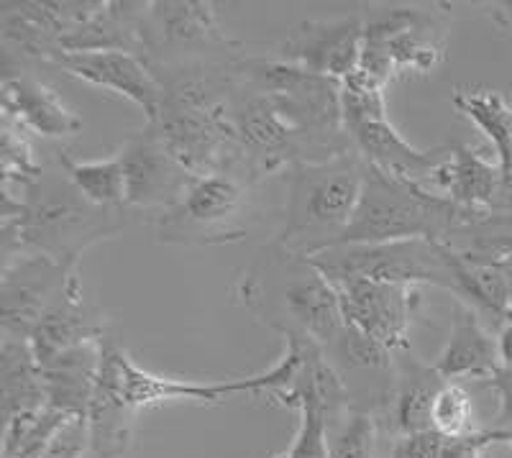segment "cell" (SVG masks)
<instances>
[{
  "instance_id": "cell-1",
  "label": "cell",
  "mask_w": 512,
  "mask_h": 458,
  "mask_svg": "<svg viewBox=\"0 0 512 458\" xmlns=\"http://www.w3.org/2000/svg\"><path fill=\"white\" fill-rule=\"evenodd\" d=\"M126 226L128 208H100L90 203L72 185L59 164L57 151H52L29 187L18 195L3 190V267L24 254H44L64 267H77L90 246L118 236Z\"/></svg>"
},
{
  "instance_id": "cell-2",
  "label": "cell",
  "mask_w": 512,
  "mask_h": 458,
  "mask_svg": "<svg viewBox=\"0 0 512 458\" xmlns=\"http://www.w3.org/2000/svg\"><path fill=\"white\" fill-rule=\"evenodd\" d=\"M239 59L152 70L162 85V103L152 126L195 177L226 172L231 162L228 108L239 80Z\"/></svg>"
},
{
  "instance_id": "cell-3",
  "label": "cell",
  "mask_w": 512,
  "mask_h": 458,
  "mask_svg": "<svg viewBox=\"0 0 512 458\" xmlns=\"http://www.w3.org/2000/svg\"><path fill=\"white\" fill-rule=\"evenodd\" d=\"M241 305L282 336H305L326 348L344 328L331 279L280 241L262 246L236 282Z\"/></svg>"
},
{
  "instance_id": "cell-4",
  "label": "cell",
  "mask_w": 512,
  "mask_h": 458,
  "mask_svg": "<svg viewBox=\"0 0 512 458\" xmlns=\"http://www.w3.org/2000/svg\"><path fill=\"white\" fill-rule=\"evenodd\" d=\"M482 213L487 210L464 208L425 185L369 167L354 218L336 246L392 244L410 238L451 246Z\"/></svg>"
},
{
  "instance_id": "cell-5",
  "label": "cell",
  "mask_w": 512,
  "mask_h": 458,
  "mask_svg": "<svg viewBox=\"0 0 512 458\" xmlns=\"http://www.w3.org/2000/svg\"><path fill=\"white\" fill-rule=\"evenodd\" d=\"M367 169L356 151L328 162L295 164L287 172L285 221L274 241L308 259L336 246L354 218Z\"/></svg>"
},
{
  "instance_id": "cell-6",
  "label": "cell",
  "mask_w": 512,
  "mask_h": 458,
  "mask_svg": "<svg viewBox=\"0 0 512 458\" xmlns=\"http://www.w3.org/2000/svg\"><path fill=\"white\" fill-rule=\"evenodd\" d=\"M239 72L251 85L272 95L282 116L305 139L313 162H328L354 151L341 108L344 82L315 75L280 57H251V54L239 59Z\"/></svg>"
},
{
  "instance_id": "cell-7",
  "label": "cell",
  "mask_w": 512,
  "mask_h": 458,
  "mask_svg": "<svg viewBox=\"0 0 512 458\" xmlns=\"http://www.w3.org/2000/svg\"><path fill=\"white\" fill-rule=\"evenodd\" d=\"M446 6H387L364 16L361 72L387 85L397 75H431L446 59Z\"/></svg>"
},
{
  "instance_id": "cell-8",
  "label": "cell",
  "mask_w": 512,
  "mask_h": 458,
  "mask_svg": "<svg viewBox=\"0 0 512 458\" xmlns=\"http://www.w3.org/2000/svg\"><path fill=\"white\" fill-rule=\"evenodd\" d=\"M231 162L226 172L249 185H262L267 177L290 172L295 164H310V149L292 123L280 113L272 95L251 85L239 72L231 108Z\"/></svg>"
},
{
  "instance_id": "cell-9",
  "label": "cell",
  "mask_w": 512,
  "mask_h": 458,
  "mask_svg": "<svg viewBox=\"0 0 512 458\" xmlns=\"http://www.w3.org/2000/svg\"><path fill=\"white\" fill-rule=\"evenodd\" d=\"M251 190L231 172L195 177L185 198L154 218V238L172 246L236 244L249 231Z\"/></svg>"
},
{
  "instance_id": "cell-10",
  "label": "cell",
  "mask_w": 512,
  "mask_h": 458,
  "mask_svg": "<svg viewBox=\"0 0 512 458\" xmlns=\"http://www.w3.org/2000/svg\"><path fill=\"white\" fill-rule=\"evenodd\" d=\"M315 267L331 282L338 279H374L387 285H431L454 290V274L448 264V246L428 238L392 241V244H344L310 256Z\"/></svg>"
},
{
  "instance_id": "cell-11",
  "label": "cell",
  "mask_w": 512,
  "mask_h": 458,
  "mask_svg": "<svg viewBox=\"0 0 512 458\" xmlns=\"http://www.w3.org/2000/svg\"><path fill=\"white\" fill-rule=\"evenodd\" d=\"M244 44L228 39L205 0H154L144 21V62L152 70L192 62L244 57Z\"/></svg>"
},
{
  "instance_id": "cell-12",
  "label": "cell",
  "mask_w": 512,
  "mask_h": 458,
  "mask_svg": "<svg viewBox=\"0 0 512 458\" xmlns=\"http://www.w3.org/2000/svg\"><path fill=\"white\" fill-rule=\"evenodd\" d=\"M103 0H29L0 3L3 70L49 64L62 54L64 39L88 21Z\"/></svg>"
},
{
  "instance_id": "cell-13",
  "label": "cell",
  "mask_w": 512,
  "mask_h": 458,
  "mask_svg": "<svg viewBox=\"0 0 512 458\" xmlns=\"http://www.w3.org/2000/svg\"><path fill=\"white\" fill-rule=\"evenodd\" d=\"M100 346V372L105 382L118 389V395L134 407L136 412L144 407L167 405V402H198V405H223L233 395L254 397V377L228 379V382H182V379L159 377L146 372L136 364L116 333H108Z\"/></svg>"
},
{
  "instance_id": "cell-14",
  "label": "cell",
  "mask_w": 512,
  "mask_h": 458,
  "mask_svg": "<svg viewBox=\"0 0 512 458\" xmlns=\"http://www.w3.org/2000/svg\"><path fill=\"white\" fill-rule=\"evenodd\" d=\"M77 267H64L44 254H24L3 267L0 325L3 336L29 341L41 318L75 285Z\"/></svg>"
},
{
  "instance_id": "cell-15",
  "label": "cell",
  "mask_w": 512,
  "mask_h": 458,
  "mask_svg": "<svg viewBox=\"0 0 512 458\" xmlns=\"http://www.w3.org/2000/svg\"><path fill=\"white\" fill-rule=\"evenodd\" d=\"M333 287L346 325L392 354L410 348V325L420 308L418 287L387 285L361 277L338 279Z\"/></svg>"
},
{
  "instance_id": "cell-16",
  "label": "cell",
  "mask_w": 512,
  "mask_h": 458,
  "mask_svg": "<svg viewBox=\"0 0 512 458\" xmlns=\"http://www.w3.org/2000/svg\"><path fill=\"white\" fill-rule=\"evenodd\" d=\"M118 154L126 172L128 210L139 208L154 210L157 215L164 213L175 208L195 182V174L172 154L152 123L128 136Z\"/></svg>"
},
{
  "instance_id": "cell-17",
  "label": "cell",
  "mask_w": 512,
  "mask_h": 458,
  "mask_svg": "<svg viewBox=\"0 0 512 458\" xmlns=\"http://www.w3.org/2000/svg\"><path fill=\"white\" fill-rule=\"evenodd\" d=\"M323 351H326L328 364L336 369L338 379L344 384L349 407L372 412L382 423L395 395L392 351L374 343L364 333L354 331L351 325H344Z\"/></svg>"
},
{
  "instance_id": "cell-18",
  "label": "cell",
  "mask_w": 512,
  "mask_h": 458,
  "mask_svg": "<svg viewBox=\"0 0 512 458\" xmlns=\"http://www.w3.org/2000/svg\"><path fill=\"white\" fill-rule=\"evenodd\" d=\"M364 16L354 13L333 21H305L280 44L277 57L303 70L344 82L361 67Z\"/></svg>"
},
{
  "instance_id": "cell-19",
  "label": "cell",
  "mask_w": 512,
  "mask_h": 458,
  "mask_svg": "<svg viewBox=\"0 0 512 458\" xmlns=\"http://www.w3.org/2000/svg\"><path fill=\"white\" fill-rule=\"evenodd\" d=\"M346 134H349L354 151L369 167L395 174L402 180L418 182L428 187L436 169L451 154V146H436V149H415L410 141L397 134L387 113L374 116L344 118Z\"/></svg>"
},
{
  "instance_id": "cell-20",
  "label": "cell",
  "mask_w": 512,
  "mask_h": 458,
  "mask_svg": "<svg viewBox=\"0 0 512 458\" xmlns=\"http://www.w3.org/2000/svg\"><path fill=\"white\" fill-rule=\"evenodd\" d=\"M52 67L64 75L77 77L88 85L103 87L121 98L131 100L146 113V123H152L162 103V85L152 67L136 54L126 52H62Z\"/></svg>"
},
{
  "instance_id": "cell-21",
  "label": "cell",
  "mask_w": 512,
  "mask_h": 458,
  "mask_svg": "<svg viewBox=\"0 0 512 458\" xmlns=\"http://www.w3.org/2000/svg\"><path fill=\"white\" fill-rule=\"evenodd\" d=\"M3 118L24 128L26 134L52 141L70 139L82 131L77 113L62 103L47 82L21 67L3 70Z\"/></svg>"
},
{
  "instance_id": "cell-22",
  "label": "cell",
  "mask_w": 512,
  "mask_h": 458,
  "mask_svg": "<svg viewBox=\"0 0 512 458\" xmlns=\"http://www.w3.org/2000/svg\"><path fill=\"white\" fill-rule=\"evenodd\" d=\"M395 359V395L382 420V430H392L397 438L431 430V407L446 379L436 366L425 364L413 348L392 354Z\"/></svg>"
},
{
  "instance_id": "cell-23",
  "label": "cell",
  "mask_w": 512,
  "mask_h": 458,
  "mask_svg": "<svg viewBox=\"0 0 512 458\" xmlns=\"http://www.w3.org/2000/svg\"><path fill=\"white\" fill-rule=\"evenodd\" d=\"M433 366L446 382H456V379H482V382H487L502 366L497 338L489 333L487 325L472 308H466L464 302H454L451 333H448L446 346L433 361Z\"/></svg>"
},
{
  "instance_id": "cell-24",
  "label": "cell",
  "mask_w": 512,
  "mask_h": 458,
  "mask_svg": "<svg viewBox=\"0 0 512 458\" xmlns=\"http://www.w3.org/2000/svg\"><path fill=\"white\" fill-rule=\"evenodd\" d=\"M108 323L98 308L82 300V282L75 279V285L67 295L49 310L41 323L31 333L29 343L39 364L64 354L70 348L85 346V343H100L108 336Z\"/></svg>"
},
{
  "instance_id": "cell-25",
  "label": "cell",
  "mask_w": 512,
  "mask_h": 458,
  "mask_svg": "<svg viewBox=\"0 0 512 458\" xmlns=\"http://www.w3.org/2000/svg\"><path fill=\"white\" fill-rule=\"evenodd\" d=\"M149 3L103 0L98 11L77 26L62 44V52H126L144 57V21Z\"/></svg>"
},
{
  "instance_id": "cell-26",
  "label": "cell",
  "mask_w": 512,
  "mask_h": 458,
  "mask_svg": "<svg viewBox=\"0 0 512 458\" xmlns=\"http://www.w3.org/2000/svg\"><path fill=\"white\" fill-rule=\"evenodd\" d=\"M428 185L438 187L443 198L472 210H492L502 185L500 159L487 157L469 144H451V154L436 169Z\"/></svg>"
},
{
  "instance_id": "cell-27",
  "label": "cell",
  "mask_w": 512,
  "mask_h": 458,
  "mask_svg": "<svg viewBox=\"0 0 512 458\" xmlns=\"http://www.w3.org/2000/svg\"><path fill=\"white\" fill-rule=\"evenodd\" d=\"M39 366L44 389H47V407L62 412L67 418H88V407L100 372L98 343L70 348Z\"/></svg>"
},
{
  "instance_id": "cell-28",
  "label": "cell",
  "mask_w": 512,
  "mask_h": 458,
  "mask_svg": "<svg viewBox=\"0 0 512 458\" xmlns=\"http://www.w3.org/2000/svg\"><path fill=\"white\" fill-rule=\"evenodd\" d=\"M448 246V244H446ZM448 264L454 274V295L482 318L492 331L510 320V274L502 264H484L448 246Z\"/></svg>"
},
{
  "instance_id": "cell-29",
  "label": "cell",
  "mask_w": 512,
  "mask_h": 458,
  "mask_svg": "<svg viewBox=\"0 0 512 458\" xmlns=\"http://www.w3.org/2000/svg\"><path fill=\"white\" fill-rule=\"evenodd\" d=\"M0 407L3 423L47 410L41 366L26 338L3 336L0 343Z\"/></svg>"
},
{
  "instance_id": "cell-30",
  "label": "cell",
  "mask_w": 512,
  "mask_h": 458,
  "mask_svg": "<svg viewBox=\"0 0 512 458\" xmlns=\"http://www.w3.org/2000/svg\"><path fill=\"white\" fill-rule=\"evenodd\" d=\"M136 415L139 412L128 405L111 382L98 377L95 395L88 407L90 451L95 458H123L134 443Z\"/></svg>"
},
{
  "instance_id": "cell-31",
  "label": "cell",
  "mask_w": 512,
  "mask_h": 458,
  "mask_svg": "<svg viewBox=\"0 0 512 458\" xmlns=\"http://www.w3.org/2000/svg\"><path fill=\"white\" fill-rule=\"evenodd\" d=\"M451 103L487 136L502 167L512 164V105L505 95L489 87H456Z\"/></svg>"
},
{
  "instance_id": "cell-32",
  "label": "cell",
  "mask_w": 512,
  "mask_h": 458,
  "mask_svg": "<svg viewBox=\"0 0 512 458\" xmlns=\"http://www.w3.org/2000/svg\"><path fill=\"white\" fill-rule=\"evenodd\" d=\"M59 164L72 180V185L100 208H126V172L121 154L95 162H75L67 151H57Z\"/></svg>"
},
{
  "instance_id": "cell-33",
  "label": "cell",
  "mask_w": 512,
  "mask_h": 458,
  "mask_svg": "<svg viewBox=\"0 0 512 458\" xmlns=\"http://www.w3.org/2000/svg\"><path fill=\"white\" fill-rule=\"evenodd\" d=\"M67 420H70L67 415L52 410V407L36 412V415H21V418L8 420L3 423L0 458H41Z\"/></svg>"
},
{
  "instance_id": "cell-34",
  "label": "cell",
  "mask_w": 512,
  "mask_h": 458,
  "mask_svg": "<svg viewBox=\"0 0 512 458\" xmlns=\"http://www.w3.org/2000/svg\"><path fill=\"white\" fill-rule=\"evenodd\" d=\"M382 423L377 415L344 407L328 425V458H374Z\"/></svg>"
},
{
  "instance_id": "cell-35",
  "label": "cell",
  "mask_w": 512,
  "mask_h": 458,
  "mask_svg": "<svg viewBox=\"0 0 512 458\" xmlns=\"http://www.w3.org/2000/svg\"><path fill=\"white\" fill-rule=\"evenodd\" d=\"M0 164H3V190L18 192L29 187L44 169V162L36 159L29 134L13 121L3 118V149H0Z\"/></svg>"
},
{
  "instance_id": "cell-36",
  "label": "cell",
  "mask_w": 512,
  "mask_h": 458,
  "mask_svg": "<svg viewBox=\"0 0 512 458\" xmlns=\"http://www.w3.org/2000/svg\"><path fill=\"white\" fill-rule=\"evenodd\" d=\"M472 397L461 384L446 382L436 395L431 407V430L443 438H461V435L477 433L474 428Z\"/></svg>"
},
{
  "instance_id": "cell-37",
  "label": "cell",
  "mask_w": 512,
  "mask_h": 458,
  "mask_svg": "<svg viewBox=\"0 0 512 458\" xmlns=\"http://www.w3.org/2000/svg\"><path fill=\"white\" fill-rule=\"evenodd\" d=\"M90 451V430L85 418H70L62 425L54 441L49 443L47 453L41 458H82Z\"/></svg>"
},
{
  "instance_id": "cell-38",
  "label": "cell",
  "mask_w": 512,
  "mask_h": 458,
  "mask_svg": "<svg viewBox=\"0 0 512 458\" xmlns=\"http://www.w3.org/2000/svg\"><path fill=\"white\" fill-rule=\"evenodd\" d=\"M443 435L436 430H425V433L402 435L397 438L390 458H441Z\"/></svg>"
},
{
  "instance_id": "cell-39",
  "label": "cell",
  "mask_w": 512,
  "mask_h": 458,
  "mask_svg": "<svg viewBox=\"0 0 512 458\" xmlns=\"http://www.w3.org/2000/svg\"><path fill=\"white\" fill-rule=\"evenodd\" d=\"M487 384L492 387V392L500 400V412H497V425L495 428H505L512 425V369L500 366L492 377L487 379Z\"/></svg>"
},
{
  "instance_id": "cell-40",
  "label": "cell",
  "mask_w": 512,
  "mask_h": 458,
  "mask_svg": "<svg viewBox=\"0 0 512 458\" xmlns=\"http://www.w3.org/2000/svg\"><path fill=\"white\" fill-rule=\"evenodd\" d=\"M497 348H500L502 366L512 369V318L497 331Z\"/></svg>"
},
{
  "instance_id": "cell-41",
  "label": "cell",
  "mask_w": 512,
  "mask_h": 458,
  "mask_svg": "<svg viewBox=\"0 0 512 458\" xmlns=\"http://www.w3.org/2000/svg\"><path fill=\"white\" fill-rule=\"evenodd\" d=\"M492 210H512V164L502 167L500 195H497V203Z\"/></svg>"
},
{
  "instance_id": "cell-42",
  "label": "cell",
  "mask_w": 512,
  "mask_h": 458,
  "mask_svg": "<svg viewBox=\"0 0 512 458\" xmlns=\"http://www.w3.org/2000/svg\"><path fill=\"white\" fill-rule=\"evenodd\" d=\"M489 16H492V21H495L502 31L512 34V3L510 0H507V3H495Z\"/></svg>"
},
{
  "instance_id": "cell-43",
  "label": "cell",
  "mask_w": 512,
  "mask_h": 458,
  "mask_svg": "<svg viewBox=\"0 0 512 458\" xmlns=\"http://www.w3.org/2000/svg\"><path fill=\"white\" fill-rule=\"evenodd\" d=\"M489 443H505V446L512 448V425H505V428H489Z\"/></svg>"
},
{
  "instance_id": "cell-44",
  "label": "cell",
  "mask_w": 512,
  "mask_h": 458,
  "mask_svg": "<svg viewBox=\"0 0 512 458\" xmlns=\"http://www.w3.org/2000/svg\"><path fill=\"white\" fill-rule=\"evenodd\" d=\"M505 267V264H502ZM507 274H510V318H512V267H507Z\"/></svg>"
},
{
  "instance_id": "cell-45",
  "label": "cell",
  "mask_w": 512,
  "mask_h": 458,
  "mask_svg": "<svg viewBox=\"0 0 512 458\" xmlns=\"http://www.w3.org/2000/svg\"><path fill=\"white\" fill-rule=\"evenodd\" d=\"M500 264H505V267H512V251H510V254H507V256H505V259H502V261H500Z\"/></svg>"
}]
</instances>
